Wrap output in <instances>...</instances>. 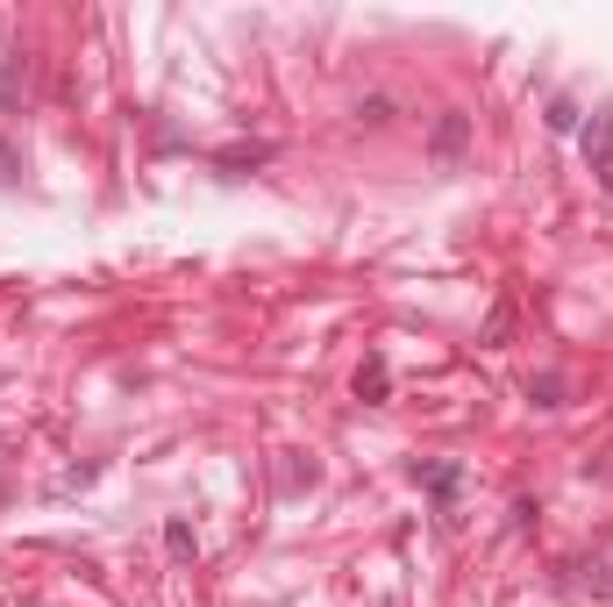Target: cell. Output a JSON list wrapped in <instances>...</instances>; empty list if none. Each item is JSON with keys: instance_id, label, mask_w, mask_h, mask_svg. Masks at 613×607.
Wrapping results in <instances>:
<instances>
[{"instance_id": "1", "label": "cell", "mask_w": 613, "mask_h": 607, "mask_svg": "<svg viewBox=\"0 0 613 607\" xmlns=\"http://www.w3.org/2000/svg\"><path fill=\"white\" fill-rule=\"evenodd\" d=\"M406 479L421 486V493H428L435 501V515H457V493H464V465H457V457H414V465H406Z\"/></svg>"}, {"instance_id": "2", "label": "cell", "mask_w": 613, "mask_h": 607, "mask_svg": "<svg viewBox=\"0 0 613 607\" xmlns=\"http://www.w3.org/2000/svg\"><path fill=\"white\" fill-rule=\"evenodd\" d=\"M578 151H585V165H592V179L613 194V107H599V115L578 129Z\"/></svg>"}, {"instance_id": "3", "label": "cell", "mask_w": 613, "mask_h": 607, "mask_svg": "<svg viewBox=\"0 0 613 607\" xmlns=\"http://www.w3.org/2000/svg\"><path fill=\"white\" fill-rule=\"evenodd\" d=\"M22 86H30V50H0V115H22Z\"/></svg>"}, {"instance_id": "4", "label": "cell", "mask_w": 613, "mask_h": 607, "mask_svg": "<svg viewBox=\"0 0 613 607\" xmlns=\"http://www.w3.org/2000/svg\"><path fill=\"white\" fill-rule=\"evenodd\" d=\"M464 143H471V121L464 115H443V121H435V137H428V157H435V165H457Z\"/></svg>"}, {"instance_id": "5", "label": "cell", "mask_w": 613, "mask_h": 607, "mask_svg": "<svg viewBox=\"0 0 613 607\" xmlns=\"http://www.w3.org/2000/svg\"><path fill=\"white\" fill-rule=\"evenodd\" d=\"M386 394H392V364H386V350H372V358L357 364V400H364V408H378Z\"/></svg>"}, {"instance_id": "6", "label": "cell", "mask_w": 613, "mask_h": 607, "mask_svg": "<svg viewBox=\"0 0 613 607\" xmlns=\"http://www.w3.org/2000/svg\"><path fill=\"white\" fill-rule=\"evenodd\" d=\"M564 394H570L564 372H535V380H528V400H535V408H564Z\"/></svg>"}, {"instance_id": "7", "label": "cell", "mask_w": 613, "mask_h": 607, "mask_svg": "<svg viewBox=\"0 0 613 607\" xmlns=\"http://www.w3.org/2000/svg\"><path fill=\"white\" fill-rule=\"evenodd\" d=\"M550 129H556V137H578V129H585L578 101H550Z\"/></svg>"}, {"instance_id": "8", "label": "cell", "mask_w": 613, "mask_h": 607, "mask_svg": "<svg viewBox=\"0 0 613 607\" xmlns=\"http://www.w3.org/2000/svg\"><path fill=\"white\" fill-rule=\"evenodd\" d=\"M507 336H514V307L499 301V307H493V322H485V350H499Z\"/></svg>"}, {"instance_id": "9", "label": "cell", "mask_w": 613, "mask_h": 607, "mask_svg": "<svg viewBox=\"0 0 613 607\" xmlns=\"http://www.w3.org/2000/svg\"><path fill=\"white\" fill-rule=\"evenodd\" d=\"M165 550H172V558H179V564H186V558H193V529H186V522H179V515H172V522H165Z\"/></svg>"}, {"instance_id": "10", "label": "cell", "mask_w": 613, "mask_h": 607, "mask_svg": "<svg viewBox=\"0 0 613 607\" xmlns=\"http://www.w3.org/2000/svg\"><path fill=\"white\" fill-rule=\"evenodd\" d=\"M357 121H372V129H378V121H392V101H386V93H372V101H357Z\"/></svg>"}]
</instances>
